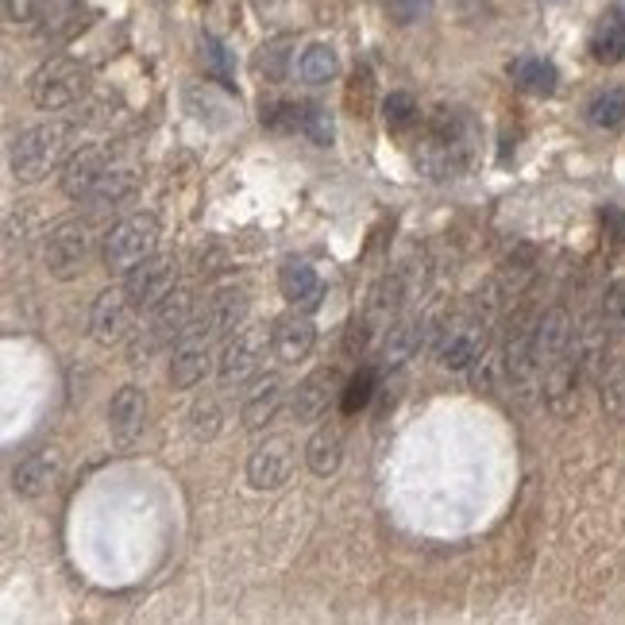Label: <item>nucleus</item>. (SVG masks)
<instances>
[{"mask_svg": "<svg viewBox=\"0 0 625 625\" xmlns=\"http://www.w3.org/2000/svg\"><path fill=\"white\" fill-rule=\"evenodd\" d=\"M479 124L467 109H440L417 144L414 162L429 177H464L479 159Z\"/></svg>", "mask_w": 625, "mask_h": 625, "instance_id": "nucleus-1", "label": "nucleus"}, {"mask_svg": "<svg viewBox=\"0 0 625 625\" xmlns=\"http://www.w3.org/2000/svg\"><path fill=\"white\" fill-rule=\"evenodd\" d=\"M70 151V124H35L27 132H20L9 147V167L16 182H39L54 167L66 162Z\"/></svg>", "mask_w": 625, "mask_h": 625, "instance_id": "nucleus-2", "label": "nucleus"}, {"mask_svg": "<svg viewBox=\"0 0 625 625\" xmlns=\"http://www.w3.org/2000/svg\"><path fill=\"white\" fill-rule=\"evenodd\" d=\"M159 220L151 212H132V217L117 220L101 240V262L105 271H117V274H127L136 262H144L147 255H155L159 247Z\"/></svg>", "mask_w": 625, "mask_h": 625, "instance_id": "nucleus-3", "label": "nucleus"}, {"mask_svg": "<svg viewBox=\"0 0 625 625\" xmlns=\"http://www.w3.org/2000/svg\"><path fill=\"white\" fill-rule=\"evenodd\" d=\"M189 309H194V302H189L186 290H174V294H167L159 305H151V309H147V321L139 324L136 340L127 344L132 364H147L155 352H162L167 344L182 340V332L189 329Z\"/></svg>", "mask_w": 625, "mask_h": 625, "instance_id": "nucleus-4", "label": "nucleus"}, {"mask_svg": "<svg viewBox=\"0 0 625 625\" xmlns=\"http://www.w3.org/2000/svg\"><path fill=\"white\" fill-rule=\"evenodd\" d=\"M89 89V70L70 54H54L32 74V101L42 112H62L77 105Z\"/></svg>", "mask_w": 625, "mask_h": 625, "instance_id": "nucleus-5", "label": "nucleus"}, {"mask_svg": "<svg viewBox=\"0 0 625 625\" xmlns=\"http://www.w3.org/2000/svg\"><path fill=\"white\" fill-rule=\"evenodd\" d=\"M487 355V312L471 309L444 324L437 340V364L452 375H467Z\"/></svg>", "mask_w": 625, "mask_h": 625, "instance_id": "nucleus-6", "label": "nucleus"}, {"mask_svg": "<svg viewBox=\"0 0 625 625\" xmlns=\"http://www.w3.org/2000/svg\"><path fill=\"white\" fill-rule=\"evenodd\" d=\"M267 347H271V332L267 329H240L224 340L217 355V379L224 387H244L247 379H255L267 359Z\"/></svg>", "mask_w": 625, "mask_h": 625, "instance_id": "nucleus-7", "label": "nucleus"}, {"mask_svg": "<svg viewBox=\"0 0 625 625\" xmlns=\"http://www.w3.org/2000/svg\"><path fill=\"white\" fill-rule=\"evenodd\" d=\"M532 359L541 375L564 359H579L575 355V321L564 305H552L532 321Z\"/></svg>", "mask_w": 625, "mask_h": 625, "instance_id": "nucleus-8", "label": "nucleus"}, {"mask_svg": "<svg viewBox=\"0 0 625 625\" xmlns=\"http://www.w3.org/2000/svg\"><path fill=\"white\" fill-rule=\"evenodd\" d=\"M85 259H89V229L82 220H59L47 236V271L54 279L70 282L85 271Z\"/></svg>", "mask_w": 625, "mask_h": 625, "instance_id": "nucleus-9", "label": "nucleus"}, {"mask_svg": "<svg viewBox=\"0 0 625 625\" xmlns=\"http://www.w3.org/2000/svg\"><path fill=\"white\" fill-rule=\"evenodd\" d=\"M244 317H247V290L220 286L217 294L205 302V309L189 321L186 332H197V336H209V340H229L232 332L244 324Z\"/></svg>", "mask_w": 625, "mask_h": 625, "instance_id": "nucleus-10", "label": "nucleus"}, {"mask_svg": "<svg viewBox=\"0 0 625 625\" xmlns=\"http://www.w3.org/2000/svg\"><path fill=\"white\" fill-rule=\"evenodd\" d=\"M174 282H177L174 255H147L144 262H136V267L124 274V290H127V297L136 302V309L159 305L167 294H174Z\"/></svg>", "mask_w": 625, "mask_h": 625, "instance_id": "nucleus-11", "label": "nucleus"}, {"mask_svg": "<svg viewBox=\"0 0 625 625\" xmlns=\"http://www.w3.org/2000/svg\"><path fill=\"white\" fill-rule=\"evenodd\" d=\"M294 475V444L290 437H267L247 456V487L252 490H282Z\"/></svg>", "mask_w": 625, "mask_h": 625, "instance_id": "nucleus-12", "label": "nucleus"}, {"mask_svg": "<svg viewBox=\"0 0 625 625\" xmlns=\"http://www.w3.org/2000/svg\"><path fill=\"white\" fill-rule=\"evenodd\" d=\"M132 312H136V302L127 297L124 286L101 290L94 297V309H89V332H94L97 344L112 347L120 340H127L132 332Z\"/></svg>", "mask_w": 625, "mask_h": 625, "instance_id": "nucleus-13", "label": "nucleus"}, {"mask_svg": "<svg viewBox=\"0 0 625 625\" xmlns=\"http://www.w3.org/2000/svg\"><path fill=\"white\" fill-rule=\"evenodd\" d=\"M112 167H117V159H112L109 147H82L62 162V194L74 197V201H89V194L101 186V177Z\"/></svg>", "mask_w": 625, "mask_h": 625, "instance_id": "nucleus-14", "label": "nucleus"}, {"mask_svg": "<svg viewBox=\"0 0 625 625\" xmlns=\"http://www.w3.org/2000/svg\"><path fill=\"white\" fill-rule=\"evenodd\" d=\"M144 425H147V394H144V387L127 382V387H120L109 402L112 444H117V449H132V444L144 437Z\"/></svg>", "mask_w": 625, "mask_h": 625, "instance_id": "nucleus-15", "label": "nucleus"}, {"mask_svg": "<svg viewBox=\"0 0 625 625\" xmlns=\"http://www.w3.org/2000/svg\"><path fill=\"white\" fill-rule=\"evenodd\" d=\"M59 475H62V452L39 449L12 467V490H16L20 499H39V494H47L59 482Z\"/></svg>", "mask_w": 625, "mask_h": 625, "instance_id": "nucleus-16", "label": "nucleus"}, {"mask_svg": "<svg viewBox=\"0 0 625 625\" xmlns=\"http://www.w3.org/2000/svg\"><path fill=\"white\" fill-rule=\"evenodd\" d=\"M209 344H212L209 336L182 332V340H177V347H174V359H170V387H174V390H194L197 382L209 375V367H212Z\"/></svg>", "mask_w": 625, "mask_h": 625, "instance_id": "nucleus-17", "label": "nucleus"}, {"mask_svg": "<svg viewBox=\"0 0 625 625\" xmlns=\"http://www.w3.org/2000/svg\"><path fill=\"white\" fill-rule=\"evenodd\" d=\"M312 344H317V329H312L309 317H302V312H286V317H279L271 329V352L279 364H302V359H309Z\"/></svg>", "mask_w": 625, "mask_h": 625, "instance_id": "nucleus-18", "label": "nucleus"}, {"mask_svg": "<svg viewBox=\"0 0 625 625\" xmlns=\"http://www.w3.org/2000/svg\"><path fill=\"white\" fill-rule=\"evenodd\" d=\"M336 387V375L332 371H312L297 382L294 397H290V414H294L297 425H312L321 421V414L329 409V394Z\"/></svg>", "mask_w": 625, "mask_h": 625, "instance_id": "nucleus-19", "label": "nucleus"}, {"mask_svg": "<svg viewBox=\"0 0 625 625\" xmlns=\"http://www.w3.org/2000/svg\"><path fill=\"white\" fill-rule=\"evenodd\" d=\"M425 329L429 324L409 317V321H394L387 332H382V371H394V367L409 364L425 344Z\"/></svg>", "mask_w": 625, "mask_h": 625, "instance_id": "nucleus-20", "label": "nucleus"}, {"mask_svg": "<svg viewBox=\"0 0 625 625\" xmlns=\"http://www.w3.org/2000/svg\"><path fill=\"white\" fill-rule=\"evenodd\" d=\"M282 397H286V382H282L279 375H267V379L244 397V406H240V425H244L247 432L262 429V425L282 409Z\"/></svg>", "mask_w": 625, "mask_h": 625, "instance_id": "nucleus-21", "label": "nucleus"}, {"mask_svg": "<svg viewBox=\"0 0 625 625\" xmlns=\"http://www.w3.org/2000/svg\"><path fill=\"white\" fill-rule=\"evenodd\" d=\"M340 464H344V432L336 425H321L305 444V467L317 479H329V475L340 471Z\"/></svg>", "mask_w": 625, "mask_h": 625, "instance_id": "nucleus-22", "label": "nucleus"}, {"mask_svg": "<svg viewBox=\"0 0 625 625\" xmlns=\"http://www.w3.org/2000/svg\"><path fill=\"white\" fill-rule=\"evenodd\" d=\"M279 290L290 305L297 309H312V305L321 302V274L312 271L305 259H286L279 271Z\"/></svg>", "mask_w": 625, "mask_h": 625, "instance_id": "nucleus-23", "label": "nucleus"}, {"mask_svg": "<svg viewBox=\"0 0 625 625\" xmlns=\"http://www.w3.org/2000/svg\"><path fill=\"white\" fill-rule=\"evenodd\" d=\"M510 82L517 85V89H525V94L532 97H552L560 85V70L552 66L549 59H537V54H522V59H514L506 66Z\"/></svg>", "mask_w": 625, "mask_h": 625, "instance_id": "nucleus-24", "label": "nucleus"}, {"mask_svg": "<svg viewBox=\"0 0 625 625\" xmlns=\"http://www.w3.org/2000/svg\"><path fill=\"white\" fill-rule=\"evenodd\" d=\"M591 54L602 66H614V62L625 59V12L610 9L606 16L595 24L591 32Z\"/></svg>", "mask_w": 625, "mask_h": 625, "instance_id": "nucleus-25", "label": "nucleus"}, {"mask_svg": "<svg viewBox=\"0 0 625 625\" xmlns=\"http://www.w3.org/2000/svg\"><path fill=\"white\" fill-rule=\"evenodd\" d=\"M402 279H379L375 282V290H371V297H367V309H364V317L375 324L379 332H387L390 324H394V317H397V305H402Z\"/></svg>", "mask_w": 625, "mask_h": 625, "instance_id": "nucleus-26", "label": "nucleus"}, {"mask_svg": "<svg viewBox=\"0 0 625 625\" xmlns=\"http://www.w3.org/2000/svg\"><path fill=\"white\" fill-rule=\"evenodd\" d=\"M290 62H294V35H274L255 51V70L262 82H282L290 74Z\"/></svg>", "mask_w": 625, "mask_h": 625, "instance_id": "nucleus-27", "label": "nucleus"}, {"mask_svg": "<svg viewBox=\"0 0 625 625\" xmlns=\"http://www.w3.org/2000/svg\"><path fill=\"white\" fill-rule=\"evenodd\" d=\"M336 70H340V59L329 42H309L302 51V59H297V74H302V82H309V85L332 82Z\"/></svg>", "mask_w": 625, "mask_h": 625, "instance_id": "nucleus-28", "label": "nucleus"}, {"mask_svg": "<svg viewBox=\"0 0 625 625\" xmlns=\"http://www.w3.org/2000/svg\"><path fill=\"white\" fill-rule=\"evenodd\" d=\"M587 120H591L595 127H602V132L622 127L625 124V89L622 85H610V89L595 94L591 105H587Z\"/></svg>", "mask_w": 625, "mask_h": 625, "instance_id": "nucleus-29", "label": "nucleus"}, {"mask_svg": "<svg viewBox=\"0 0 625 625\" xmlns=\"http://www.w3.org/2000/svg\"><path fill=\"white\" fill-rule=\"evenodd\" d=\"M132 189H136V170L124 167V162H117V167L101 177V186L89 194V205H94V209H101V205H117V201H124Z\"/></svg>", "mask_w": 625, "mask_h": 625, "instance_id": "nucleus-30", "label": "nucleus"}, {"mask_svg": "<svg viewBox=\"0 0 625 625\" xmlns=\"http://www.w3.org/2000/svg\"><path fill=\"white\" fill-rule=\"evenodd\" d=\"M189 112L209 127H229L232 124V105L212 89H189Z\"/></svg>", "mask_w": 625, "mask_h": 625, "instance_id": "nucleus-31", "label": "nucleus"}, {"mask_svg": "<svg viewBox=\"0 0 625 625\" xmlns=\"http://www.w3.org/2000/svg\"><path fill=\"white\" fill-rule=\"evenodd\" d=\"M382 120H387V127L394 136H402V132H409L421 120V109H417V101L409 94H390L382 101Z\"/></svg>", "mask_w": 625, "mask_h": 625, "instance_id": "nucleus-32", "label": "nucleus"}, {"mask_svg": "<svg viewBox=\"0 0 625 625\" xmlns=\"http://www.w3.org/2000/svg\"><path fill=\"white\" fill-rule=\"evenodd\" d=\"M302 136H309L317 147H332V139H336L332 112L321 109V105H302Z\"/></svg>", "mask_w": 625, "mask_h": 625, "instance_id": "nucleus-33", "label": "nucleus"}, {"mask_svg": "<svg viewBox=\"0 0 625 625\" xmlns=\"http://www.w3.org/2000/svg\"><path fill=\"white\" fill-rule=\"evenodd\" d=\"M375 397V371L371 367H364L359 375H352V382L344 387V397H340V409H344L347 417H355L359 409L371 406Z\"/></svg>", "mask_w": 625, "mask_h": 625, "instance_id": "nucleus-34", "label": "nucleus"}, {"mask_svg": "<svg viewBox=\"0 0 625 625\" xmlns=\"http://www.w3.org/2000/svg\"><path fill=\"white\" fill-rule=\"evenodd\" d=\"M262 127H271V132H279V136L302 132V105H294V101L262 105Z\"/></svg>", "mask_w": 625, "mask_h": 625, "instance_id": "nucleus-35", "label": "nucleus"}, {"mask_svg": "<svg viewBox=\"0 0 625 625\" xmlns=\"http://www.w3.org/2000/svg\"><path fill=\"white\" fill-rule=\"evenodd\" d=\"M205 66H209V74L217 77L220 85H236L232 82V77H236V66H232V54H229V47H224V42L217 39V35H205Z\"/></svg>", "mask_w": 625, "mask_h": 625, "instance_id": "nucleus-36", "label": "nucleus"}, {"mask_svg": "<svg viewBox=\"0 0 625 625\" xmlns=\"http://www.w3.org/2000/svg\"><path fill=\"white\" fill-rule=\"evenodd\" d=\"M602 321L614 336H625V279H614L602 294Z\"/></svg>", "mask_w": 625, "mask_h": 625, "instance_id": "nucleus-37", "label": "nucleus"}, {"mask_svg": "<svg viewBox=\"0 0 625 625\" xmlns=\"http://www.w3.org/2000/svg\"><path fill=\"white\" fill-rule=\"evenodd\" d=\"M602 406H606V414L625 417V364L602 371Z\"/></svg>", "mask_w": 625, "mask_h": 625, "instance_id": "nucleus-38", "label": "nucleus"}, {"mask_svg": "<svg viewBox=\"0 0 625 625\" xmlns=\"http://www.w3.org/2000/svg\"><path fill=\"white\" fill-rule=\"evenodd\" d=\"M189 429L197 440H212L220 432V406L212 397H197L194 409H189Z\"/></svg>", "mask_w": 625, "mask_h": 625, "instance_id": "nucleus-39", "label": "nucleus"}, {"mask_svg": "<svg viewBox=\"0 0 625 625\" xmlns=\"http://www.w3.org/2000/svg\"><path fill=\"white\" fill-rule=\"evenodd\" d=\"M382 4H387V16L402 27L417 24V20L429 16V9H432V0H382Z\"/></svg>", "mask_w": 625, "mask_h": 625, "instance_id": "nucleus-40", "label": "nucleus"}, {"mask_svg": "<svg viewBox=\"0 0 625 625\" xmlns=\"http://www.w3.org/2000/svg\"><path fill=\"white\" fill-rule=\"evenodd\" d=\"M42 16V0H4V20L9 24H35Z\"/></svg>", "mask_w": 625, "mask_h": 625, "instance_id": "nucleus-41", "label": "nucleus"}, {"mask_svg": "<svg viewBox=\"0 0 625 625\" xmlns=\"http://www.w3.org/2000/svg\"><path fill=\"white\" fill-rule=\"evenodd\" d=\"M602 229H606V236H614L617 244H625V209H617V205H606V209L599 212Z\"/></svg>", "mask_w": 625, "mask_h": 625, "instance_id": "nucleus-42", "label": "nucleus"}]
</instances>
